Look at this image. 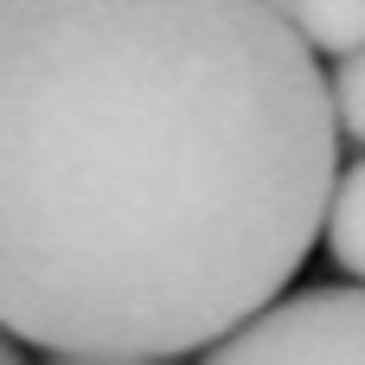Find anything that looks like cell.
<instances>
[{
    "label": "cell",
    "mask_w": 365,
    "mask_h": 365,
    "mask_svg": "<svg viewBox=\"0 0 365 365\" xmlns=\"http://www.w3.org/2000/svg\"><path fill=\"white\" fill-rule=\"evenodd\" d=\"M199 365H365V289H302L218 340Z\"/></svg>",
    "instance_id": "obj_2"
},
{
    "label": "cell",
    "mask_w": 365,
    "mask_h": 365,
    "mask_svg": "<svg viewBox=\"0 0 365 365\" xmlns=\"http://www.w3.org/2000/svg\"><path fill=\"white\" fill-rule=\"evenodd\" d=\"M276 13L314 58L334 51V64H340V58L365 51V0H282Z\"/></svg>",
    "instance_id": "obj_3"
},
{
    "label": "cell",
    "mask_w": 365,
    "mask_h": 365,
    "mask_svg": "<svg viewBox=\"0 0 365 365\" xmlns=\"http://www.w3.org/2000/svg\"><path fill=\"white\" fill-rule=\"evenodd\" d=\"M327 250L346 276H359L365 289V160H353L340 180H334V205H327Z\"/></svg>",
    "instance_id": "obj_4"
},
{
    "label": "cell",
    "mask_w": 365,
    "mask_h": 365,
    "mask_svg": "<svg viewBox=\"0 0 365 365\" xmlns=\"http://www.w3.org/2000/svg\"><path fill=\"white\" fill-rule=\"evenodd\" d=\"M334 148L327 71L269 0H0V334L212 353L327 231Z\"/></svg>",
    "instance_id": "obj_1"
},
{
    "label": "cell",
    "mask_w": 365,
    "mask_h": 365,
    "mask_svg": "<svg viewBox=\"0 0 365 365\" xmlns=\"http://www.w3.org/2000/svg\"><path fill=\"white\" fill-rule=\"evenodd\" d=\"M51 365H167V359H51Z\"/></svg>",
    "instance_id": "obj_6"
},
{
    "label": "cell",
    "mask_w": 365,
    "mask_h": 365,
    "mask_svg": "<svg viewBox=\"0 0 365 365\" xmlns=\"http://www.w3.org/2000/svg\"><path fill=\"white\" fill-rule=\"evenodd\" d=\"M0 365H26V359H19V346H13L6 334H0Z\"/></svg>",
    "instance_id": "obj_7"
},
{
    "label": "cell",
    "mask_w": 365,
    "mask_h": 365,
    "mask_svg": "<svg viewBox=\"0 0 365 365\" xmlns=\"http://www.w3.org/2000/svg\"><path fill=\"white\" fill-rule=\"evenodd\" d=\"M327 103H334V128H340L346 141H359V148H365V51H353V58L334 64V77H327Z\"/></svg>",
    "instance_id": "obj_5"
}]
</instances>
